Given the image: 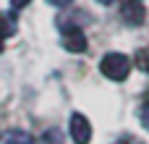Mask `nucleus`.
Returning a JSON list of instances; mask_svg holds the SVG:
<instances>
[{"label":"nucleus","instance_id":"obj_1","mask_svg":"<svg viewBox=\"0 0 149 144\" xmlns=\"http://www.w3.org/2000/svg\"><path fill=\"white\" fill-rule=\"evenodd\" d=\"M100 71H102V76H107L113 81H123L131 73V60L123 52H107L100 63Z\"/></svg>","mask_w":149,"mask_h":144},{"label":"nucleus","instance_id":"obj_2","mask_svg":"<svg viewBox=\"0 0 149 144\" xmlns=\"http://www.w3.org/2000/svg\"><path fill=\"white\" fill-rule=\"evenodd\" d=\"M68 131H71V139L76 144H89V139H92V126H89V121H86L81 113H73V115H71Z\"/></svg>","mask_w":149,"mask_h":144},{"label":"nucleus","instance_id":"obj_3","mask_svg":"<svg viewBox=\"0 0 149 144\" xmlns=\"http://www.w3.org/2000/svg\"><path fill=\"white\" fill-rule=\"evenodd\" d=\"M63 47L71 52H84L86 50V34L81 26H68L63 31Z\"/></svg>","mask_w":149,"mask_h":144},{"label":"nucleus","instance_id":"obj_4","mask_svg":"<svg viewBox=\"0 0 149 144\" xmlns=\"http://www.w3.org/2000/svg\"><path fill=\"white\" fill-rule=\"evenodd\" d=\"M123 18H126V24H131V26H139V24H144V18H147V10H144V5H141L139 0H128V3L123 5Z\"/></svg>","mask_w":149,"mask_h":144},{"label":"nucleus","instance_id":"obj_5","mask_svg":"<svg viewBox=\"0 0 149 144\" xmlns=\"http://www.w3.org/2000/svg\"><path fill=\"white\" fill-rule=\"evenodd\" d=\"M16 31V24H13V18H0V52H3V42L10 37Z\"/></svg>","mask_w":149,"mask_h":144},{"label":"nucleus","instance_id":"obj_6","mask_svg":"<svg viewBox=\"0 0 149 144\" xmlns=\"http://www.w3.org/2000/svg\"><path fill=\"white\" fill-rule=\"evenodd\" d=\"M3 144H34V139L29 134H24V131H10Z\"/></svg>","mask_w":149,"mask_h":144},{"label":"nucleus","instance_id":"obj_7","mask_svg":"<svg viewBox=\"0 0 149 144\" xmlns=\"http://www.w3.org/2000/svg\"><path fill=\"white\" fill-rule=\"evenodd\" d=\"M141 121H144V126L149 129V94H147V100H144V108H141Z\"/></svg>","mask_w":149,"mask_h":144},{"label":"nucleus","instance_id":"obj_8","mask_svg":"<svg viewBox=\"0 0 149 144\" xmlns=\"http://www.w3.org/2000/svg\"><path fill=\"white\" fill-rule=\"evenodd\" d=\"M29 3H31V0H10V8H13V10H18V8H26Z\"/></svg>","mask_w":149,"mask_h":144},{"label":"nucleus","instance_id":"obj_9","mask_svg":"<svg viewBox=\"0 0 149 144\" xmlns=\"http://www.w3.org/2000/svg\"><path fill=\"white\" fill-rule=\"evenodd\" d=\"M141 66H144V71H149V50L141 52Z\"/></svg>","mask_w":149,"mask_h":144},{"label":"nucleus","instance_id":"obj_10","mask_svg":"<svg viewBox=\"0 0 149 144\" xmlns=\"http://www.w3.org/2000/svg\"><path fill=\"white\" fill-rule=\"evenodd\" d=\"M50 5H58V8H63V5H71L73 0H47Z\"/></svg>","mask_w":149,"mask_h":144},{"label":"nucleus","instance_id":"obj_11","mask_svg":"<svg viewBox=\"0 0 149 144\" xmlns=\"http://www.w3.org/2000/svg\"><path fill=\"white\" fill-rule=\"evenodd\" d=\"M97 3H102V5H113V3H118V0H97Z\"/></svg>","mask_w":149,"mask_h":144}]
</instances>
